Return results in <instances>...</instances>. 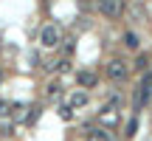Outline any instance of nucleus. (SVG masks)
Masks as SVG:
<instances>
[{
    "mask_svg": "<svg viewBox=\"0 0 152 141\" xmlns=\"http://www.w3.org/2000/svg\"><path fill=\"white\" fill-rule=\"evenodd\" d=\"M118 121H121V113H118V107H115V102H110L107 107H102V110H99V124H102L104 130L115 127Z\"/></svg>",
    "mask_w": 152,
    "mask_h": 141,
    "instance_id": "3",
    "label": "nucleus"
},
{
    "mask_svg": "<svg viewBox=\"0 0 152 141\" xmlns=\"http://www.w3.org/2000/svg\"><path fill=\"white\" fill-rule=\"evenodd\" d=\"M138 133V119H130V124H127V138H132Z\"/></svg>",
    "mask_w": 152,
    "mask_h": 141,
    "instance_id": "14",
    "label": "nucleus"
},
{
    "mask_svg": "<svg viewBox=\"0 0 152 141\" xmlns=\"http://www.w3.org/2000/svg\"><path fill=\"white\" fill-rule=\"evenodd\" d=\"M45 93H48V99H62V85L59 82H48Z\"/></svg>",
    "mask_w": 152,
    "mask_h": 141,
    "instance_id": "10",
    "label": "nucleus"
},
{
    "mask_svg": "<svg viewBox=\"0 0 152 141\" xmlns=\"http://www.w3.org/2000/svg\"><path fill=\"white\" fill-rule=\"evenodd\" d=\"M39 119V107H28V116H26V124H37Z\"/></svg>",
    "mask_w": 152,
    "mask_h": 141,
    "instance_id": "13",
    "label": "nucleus"
},
{
    "mask_svg": "<svg viewBox=\"0 0 152 141\" xmlns=\"http://www.w3.org/2000/svg\"><path fill=\"white\" fill-rule=\"evenodd\" d=\"M99 11H102L104 17H110V20H115V17L124 14V0H99Z\"/></svg>",
    "mask_w": 152,
    "mask_h": 141,
    "instance_id": "4",
    "label": "nucleus"
},
{
    "mask_svg": "<svg viewBox=\"0 0 152 141\" xmlns=\"http://www.w3.org/2000/svg\"><path fill=\"white\" fill-rule=\"evenodd\" d=\"M0 133H3L6 138H9V136H14V124H11V121H6V124L0 127Z\"/></svg>",
    "mask_w": 152,
    "mask_h": 141,
    "instance_id": "17",
    "label": "nucleus"
},
{
    "mask_svg": "<svg viewBox=\"0 0 152 141\" xmlns=\"http://www.w3.org/2000/svg\"><path fill=\"white\" fill-rule=\"evenodd\" d=\"M147 65H149V57H147V54H141V57L135 59V68H138V70H147Z\"/></svg>",
    "mask_w": 152,
    "mask_h": 141,
    "instance_id": "15",
    "label": "nucleus"
},
{
    "mask_svg": "<svg viewBox=\"0 0 152 141\" xmlns=\"http://www.w3.org/2000/svg\"><path fill=\"white\" fill-rule=\"evenodd\" d=\"M96 76L90 73V70H79V73H76V85L79 87H96Z\"/></svg>",
    "mask_w": 152,
    "mask_h": 141,
    "instance_id": "6",
    "label": "nucleus"
},
{
    "mask_svg": "<svg viewBox=\"0 0 152 141\" xmlns=\"http://www.w3.org/2000/svg\"><path fill=\"white\" fill-rule=\"evenodd\" d=\"M39 43H42L45 48H56V45L62 43V28L54 26V23L42 26V31H39Z\"/></svg>",
    "mask_w": 152,
    "mask_h": 141,
    "instance_id": "2",
    "label": "nucleus"
},
{
    "mask_svg": "<svg viewBox=\"0 0 152 141\" xmlns=\"http://www.w3.org/2000/svg\"><path fill=\"white\" fill-rule=\"evenodd\" d=\"M87 141H110V133L104 130V127H99V130H90V133H87Z\"/></svg>",
    "mask_w": 152,
    "mask_h": 141,
    "instance_id": "9",
    "label": "nucleus"
},
{
    "mask_svg": "<svg viewBox=\"0 0 152 141\" xmlns=\"http://www.w3.org/2000/svg\"><path fill=\"white\" fill-rule=\"evenodd\" d=\"M26 116H28V104H23V102L11 104V116H9V119H14V121H26Z\"/></svg>",
    "mask_w": 152,
    "mask_h": 141,
    "instance_id": "8",
    "label": "nucleus"
},
{
    "mask_svg": "<svg viewBox=\"0 0 152 141\" xmlns=\"http://www.w3.org/2000/svg\"><path fill=\"white\" fill-rule=\"evenodd\" d=\"M107 76H110V82H124L127 79V65L121 59H110L107 62Z\"/></svg>",
    "mask_w": 152,
    "mask_h": 141,
    "instance_id": "5",
    "label": "nucleus"
},
{
    "mask_svg": "<svg viewBox=\"0 0 152 141\" xmlns=\"http://www.w3.org/2000/svg\"><path fill=\"white\" fill-rule=\"evenodd\" d=\"M0 85H3V70H0Z\"/></svg>",
    "mask_w": 152,
    "mask_h": 141,
    "instance_id": "19",
    "label": "nucleus"
},
{
    "mask_svg": "<svg viewBox=\"0 0 152 141\" xmlns=\"http://www.w3.org/2000/svg\"><path fill=\"white\" fill-rule=\"evenodd\" d=\"M124 45H127V48H138V45H141V40H138V34L127 31V34H124Z\"/></svg>",
    "mask_w": 152,
    "mask_h": 141,
    "instance_id": "11",
    "label": "nucleus"
},
{
    "mask_svg": "<svg viewBox=\"0 0 152 141\" xmlns=\"http://www.w3.org/2000/svg\"><path fill=\"white\" fill-rule=\"evenodd\" d=\"M149 96H152V73H149V70H144V79H141V85H138V90H135V99H132L135 113L149 102Z\"/></svg>",
    "mask_w": 152,
    "mask_h": 141,
    "instance_id": "1",
    "label": "nucleus"
},
{
    "mask_svg": "<svg viewBox=\"0 0 152 141\" xmlns=\"http://www.w3.org/2000/svg\"><path fill=\"white\" fill-rule=\"evenodd\" d=\"M0 48H3V40H0Z\"/></svg>",
    "mask_w": 152,
    "mask_h": 141,
    "instance_id": "20",
    "label": "nucleus"
},
{
    "mask_svg": "<svg viewBox=\"0 0 152 141\" xmlns=\"http://www.w3.org/2000/svg\"><path fill=\"white\" fill-rule=\"evenodd\" d=\"M9 116H11V102L0 99V119H9Z\"/></svg>",
    "mask_w": 152,
    "mask_h": 141,
    "instance_id": "12",
    "label": "nucleus"
},
{
    "mask_svg": "<svg viewBox=\"0 0 152 141\" xmlns=\"http://www.w3.org/2000/svg\"><path fill=\"white\" fill-rule=\"evenodd\" d=\"M62 43H65V45H62V51H65V57H71V54H73V40H62Z\"/></svg>",
    "mask_w": 152,
    "mask_h": 141,
    "instance_id": "18",
    "label": "nucleus"
},
{
    "mask_svg": "<svg viewBox=\"0 0 152 141\" xmlns=\"http://www.w3.org/2000/svg\"><path fill=\"white\" fill-rule=\"evenodd\" d=\"M59 116H62L65 121H71V119H73V110L68 107V104H62V107H59Z\"/></svg>",
    "mask_w": 152,
    "mask_h": 141,
    "instance_id": "16",
    "label": "nucleus"
},
{
    "mask_svg": "<svg viewBox=\"0 0 152 141\" xmlns=\"http://www.w3.org/2000/svg\"><path fill=\"white\" fill-rule=\"evenodd\" d=\"M85 104H87V93L85 90H73L71 99H68V107L76 110V107H85Z\"/></svg>",
    "mask_w": 152,
    "mask_h": 141,
    "instance_id": "7",
    "label": "nucleus"
}]
</instances>
